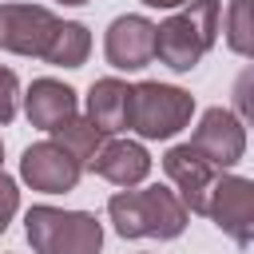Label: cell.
Wrapping results in <instances>:
<instances>
[{
  "mask_svg": "<svg viewBox=\"0 0 254 254\" xmlns=\"http://www.w3.org/2000/svg\"><path fill=\"white\" fill-rule=\"evenodd\" d=\"M107 214L119 238H179L187 230V202L171 187H123L107 198Z\"/></svg>",
  "mask_w": 254,
  "mask_h": 254,
  "instance_id": "cell-1",
  "label": "cell"
},
{
  "mask_svg": "<svg viewBox=\"0 0 254 254\" xmlns=\"http://www.w3.org/2000/svg\"><path fill=\"white\" fill-rule=\"evenodd\" d=\"M218 0H190L183 4L175 16H167L159 24L155 36V56L159 64H167L171 71H190L198 67V60L214 48L218 40Z\"/></svg>",
  "mask_w": 254,
  "mask_h": 254,
  "instance_id": "cell-2",
  "label": "cell"
},
{
  "mask_svg": "<svg viewBox=\"0 0 254 254\" xmlns=\"http://www.w3.org/2000/svg\"><path fill=\"white\" fill-rule=\"evenodd\" d=\"M24 234L36 254H99L103 226L87 210H60V206H32L24 214Z\"/></svg>",
  "mask_w": 254,
  "mask_h": 254,
  "instance_id": "cell-3",
  "label": "cell"
},
{
  "mask_svg": "<svg viewBox=\"0 0 254 254\" xmlns=\"http://www.w3.org/2000/svg\"><path fill=\"white\" fill-rule=\"evenodd\" d=\"M190 115H194V95L175 83L143 79L131 87V131L139 139H171L190 123Z\"/></svg>",
  "mask_w": 254,
  "mask_h": 254,
  "instance_id": "cell-4",
  "label": "cell"
},
{
  "mask_svg": "<svg viewBox=\"0 0 254 254\" xmlns=\"http://www.w3.org/2000/svg\"><path fill=\"white\" fill-rule=\"evenodd\" d=\"M60 32V16L44 4H0V48L44 60Z\"/></svg>",
  "mask_w": 254,
  "mask_h": 254,
  "instance_id": "cell-5",
  "label": "cell"
},
{
  "mask_svg": "<svg viewBox=\"0 0 254 254\" xmlns=\"http://www.w3.org/2000/svg\"><path fill=\"white\" fill-rule=\"evenodd\" d=\"M206 218L234 242L250 246L254 242V179L242 175H218L210 190V210Z\"/></svg>",
  "mask_w": 254,
  "mask_h": 254,
  "instance_id": "cell-6",
  "label": "cell"
},
{
  "mask_svg": "<svg viewBox=\"0 0 254 254\" xmlns=\"http://www.w3.org/2000/svg\"><path fill=\"white\" fill-rule=\"evenodd\" d=\"M79 175H83V163L67 147H60L56 139H40V143L24 147V155H20V179L32 190H44V194L75 190Z\"/></svg>",
  "mask_w": 254,
  "mask_h": 254,
  "instance_id": "cell-7",
  "label": "cell"
},
{
  "mask_svg": "<svg viewBox=\"0 0 254 254\" xmlns=\"http://www.w3.org/2000/svg\"><path fill=\"white\" fill-rule=\"evenodd\" d=\"M163 171L167 179L175 183L179 198L187 202L190 214H206L210 210V190H214V179H218V167L190 143H179L163 155Z\"/></svg>",
  "mask_w": 254,
  "mask_h": 254,
  "instance_id": "cell-8",
  "label": "cell"
},
{
  "mask_svg": "<svg viewBox=\"0 0 254 254\" xmlns=\"http://www.w3.org/2000/svg\"><path fill=\"white\" fill-rule=\"evenodd\" d=\"M155 36H159V24H151L147 16H135V12L115 16L103 36V56L119 71H139L155 60Z\"/></svg>",
  "mask_w": 254,
  "mask_h": 254,
  "instance_id": "cell-9",
  "label": "cell"
},
{
  "mask_svg": "<svg viewBox=\"0 0 254 254\" xmlns=\"http://www.w3.org/2000/svg\"><path fill=\"white\" fill-rule=\"evenodd\" d=\"M190 147H198L218 171H230L242 151H246V131H242V119L230 111V107H206L198 115V127L190 135Z\"/></svg>",
  "mask_w": 254,
  "mask_h": 254,
  "instance_id": "cell-10",
  "label": "cell"
},
{
  "mask_svg": "<svg viewBox=\"0 0 254 254\" xmlns=\"http://www.w3.org/2000/svg\"><path fill=\"white\" fill-rule=\"evenodd\" d=\"M87 171L99 175V179H107V183H115V187H139L151 175V155L135 139H107L103 151L91 159Z\"/></svg>",
  "mask_w": 254,
  "mask_h": 254,
  "instance_id": "cell-11",
  "label": "cell"
},
{
  "mask_svg": "<svg viewBox=\"0 0 254 254\" xmlns=\"http://www.w3.org/2000/svg\"><path fill=\"white\" fill-rule=\"evenodd\" d=\"M24 111H28V123L40 127V131H56L60 123H67L71 115H79V103H75V91L52 75L44 79H32L28 95H24Z\"/></svg>",
  "mask_w": 254,
  "mask_h": 254,
  "instance_id": "cell-12",
  "label": "cell"
},
{
  "mask_svg": "<svg viewBox=\"0 0 254 254\" xmlns=\"http://www.w3.org/2000/svg\"><path fill=\"white\" fill-rule=\"evenodd\" d=\"M87 115H91L107 135L127 131V127H131V87H127L123 79H115V75L95 79V83L87 87Z\"/></svg>",
  "mask_w": 254,
  "mask_h": 254,
  "instance_id": "cell-13",
  "label": "cell"
},
{
  "mask_svg": "<svg viewBox=\"0 0 254 254\" xmlns=\"http://www.w3.org/2000/svg\"><path fill=\"white\" fill-rule=\"evenodd\" d=\"M52 139L60 143V147H67L79 163H83V171L91 167V159L103 151V143H107V131L91 119V115H71L67 123H60L56 131H52Z\"/></svg>",
  "mask_w": 254,
  "mask_h": 254,
  "instance_id": "cell-14",
  "label": "cell"
},
{
  "mask_svg": "<svg viewBox=\"0 0 254 254\" xmlns=\"http://www.w3.org/2000/svg\"><path fill=\"white\" fill-rule=\"evenodd\" d=\"M87 52H91V32H87V24H79V20H60V32H56V40H52V48H48L44 60H48L52 67H83Z\"/></svg>",
  "mask_w": 254,
  "mask_h": 254,
  "instance_id": "cell-15",
  "label": "cell"
},
{
  "mask_svg": "<svg viewBox=\"0 0 254 254\" xmlns=\"http://www.w3.org/2000/svg\"><path fill=\"white\" fill-rule=\"evenodd\" d=\"M226 48L234 56L254 60V4L250 0H230L226 4Z\"/></svg>",
  "mask_w": 254,
  "mask_h": 254,
  "instance_id": "cell-16",
  "label": "cell"
},
{
  "mask_svg": "<svg viewBox=\"0 0 254 254\" xmlns=\"http://www.w3.org/2000/svg\"><path fill=\"white\" fill-rule=\"evenodd\" d=\"M230 99H234V115L254 127V64H246L238 71V79L230 87Z\"/></svg>",
  "mask_w": 254,
  "mask_h": 254,
  "instance_id": "cell-17",
  "label": "cell"
},
{
  "mask_svg": "<svg viewBox=\"0 0 254 254\" xmlns=\"http://www.w3.org/2000/svg\"><path fill=\"white\" fill-rule=\"evenodd\" d=\"M20 107V79L12 67H0V123H12Z\"/></svg>",
  "mask_w": 254,
  "mask_h": 254,
  "instance_id": "cell-18",
  "label": "cell"
},
{
  "mask_svg": "<svg viewBox=\"0 0 254 254\" xmlns=\"http://www.w3.org/2000/svg\"><path fill=\"white\" fill-rule=\"evenodd\" d=\"M16 210H20V190H16V179H8V175L0 171V234L8 230V222L16 218Z\"/></svg>",
  "mask_w": 254,
  "mask_h": 254,
  "instance_id": "cell-19",
  "label": "cell"
},
{
  "mask_svg": "<svg viewBox=\"0 0 254 254\" xmlns=\"http://www.w3.org/2000/svg\"><path fill=\"white\" fill-rule=\"evenodd\" d=\"M147 8H183V4H190V0H143Z\"/></svg>",
  "mask_w": 254,
  "mask_h": 254,
  "instance_id": "cell-20",
  "label": "cell"
},
{
  "mask_svg": "<svg viewBox=\"0 0 254 254\" xmlns=\"http://www.w3.org/2000/svg\"><path fill=\"white\" fill-rule=\"evenodd\" d=\"M0 167H4V139H0Z\"/></svg>",
  "mask_w": 254,
  "mask_h": 254,
  "instance_id": "cell-21",
  "label": "cell"
},
{
  "mask_svg": "<svg viewBox=\"0 0 254 254\" xmlns=\"http://www.w3.org/2000/svg\"><path fill=\"white\" fill-rule=\"evenodd\" d=\"M64 4H87V0H64Z\"/></svg>",
  "mask_w": 254,
  "mask_h": 254,
  "instance_id": "cell-22",
  "label": "cell"
},
{
  "mask_svg": "<svg viewBox=\"0 0 254 254\" xmlns=\"http://www.w3.org/2000/svg\"><path fill=\"white\" fill-rule=\"evenodd\" d=\"M250 4H254V0H250Z\"/></svg>",
  "mask_w": 254,
  "mask_h": 254,
  "instance_id": "cell-23",
  "label": "cell"
}]
</instances>
